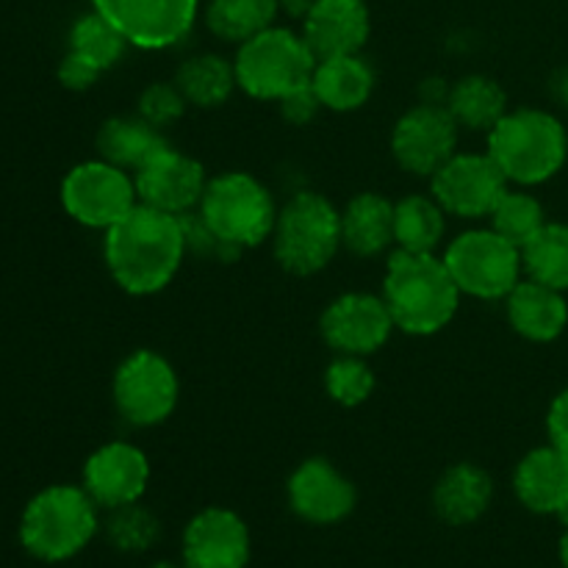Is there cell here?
<instances>
[{"instance_id":"1","label":"cell","mask_w":568,"mask_h":568,"mask_svg":"<svg viewBox=\"0 0 568 568\" xmlns=\"http://www.w3.org/2000/svg\"><path fill=\"white\" fill-rule=\"evenodd\" d=\"M186 227L181 216L139 203L105 231L103 258L116 286L131 297H150L175 281L186 258Z\"/></svg>"},{"instance_id":"2","label":"cell","mask_w":568,"mask_h":568,"mask_svg":"<svg viewBox=\"0 0 568 568\" xmlns=\"http://www.w3.org/2000/svg\"><path fill=\"white\" fill-rule=\"evenodd\" d=\"M381 297L397 331L425 338L442 333L455 320L464 294L442 255L397 250L386 264Z\"/></svg>"},{"instance_id":"3","label":"cell","mask_w":568,"mask_h":568,"mask_svg":"<svg viewBox=\"0 0 568 568\" xmlns=\"http://www.w3.org/2000/svg\"><path fill=\"white\" fill-rule=\"evenodd\" d=\"M103 530L100 508L83 486L42 488L28 499L20 516V544L42 564H67L78 558Z\"/></svg>"},{"instance_id":"4","label":"cell","mask_w":568,"mask_h":568,"mask_svg":"<svg viewBox=\"0 0 568 568\" xmlns=\"http://www.w3.org/2000/svg\"><path fill=\"white\" fill-rule=\"evenodd\" d=\"M486 153L516 186H541L564 170L568 133L558 114L547 109H510L486 133Z\"/></svg>"},{"instance_id":"5","label":"cell","mask_w":568,"mask_h":568,"mask_svg":"<svg viewBox=\"0 0 568 568\" xmlns=\"http://www.w3.org/2000/svg\"><path fill=\"white\" fill-rule=\"evenodd\" d=\"M197 216L220 250L239 253V250L258 247L272 236L277 220V205L270 189L250 172H222L209 178L203 200L197 205Z\"/></svg>"},{"instance_id":"6","label":"cell","mask_w":568,"mask_h":568,"mask_svg":"<svg viewBox=\"0 0 568 568\" xmlns=\"http://www.w3.org/2000/svg\"><path fill=\"white\" fill-rule=\"evenodd\" d=\"M272 253L288 275L325 270L342 250V211L320 192H297L277 209Z\"/></svg>"},{"instance_id":"7","label":"cell","mask_w":568,"mask_h":568,"mask_svg":"<svg viewBox=\"0 0 568 568\" xmlns=\"http://www.w3.org/2000/svg\"><path fill=\"white\" fill-rule=\"evenodd\" d=\"M316 55L303 33L272 26L239 44L233 70L244 94L266 103H281L288 92L305 87L314 75Z\"/></svg>"},{"instance_id":"8","label":"cell","mask_w":568,"mask_h":568,"mask_svg":"<svg viewBox=\"0 0 568 568\" xmlns=\"http://www.w3.org/2000/svg\"><path fill=\"white\" fill-rule=\"evenodd\" d=\"M444 264L460 294L475 300H505L521 283V250L494 227L458 233L444 250Z\"/></svg>"},{"instance_id":"9","label":"cell","mask_w":568,"mask_h":568,"mask_svg":"<svg viewBox=\"0 0 568 568\" xmlns=\"http://www.w3.org/2000/svg\"><path fill=\"white\" fill-rule=\"evenodd\" d=\"M116 414L131 427H155L170 419L178 408L181 383L178 372L155 349H133L116 366L111 381Z\"/></svg>"},{"instance_id":"10","label":"cell","mask_w":568,"mask_h":568,"mask_svg":"<svg viewBox=\"0 0 568 568\" xmlns=\"http://www.w3.org/2000/svg\"><path fill=\"white\" fill-rule=\"evenodd\" d=\"M61 205L78 225L109 231L139 205L133 172L103 159L81 161L61 181Z\"/></svg>"},{"instance_id":"11","label":"cell","mask_w":568,"mask_h":568,"mask_svg":"<svg viewBox=\"0 0 568 568\" xmlns=\"http://www.w3.org/2000/svg\"><path fill=\"white\" fill-rule=\"evenodd\" d=\"M131 48L166 50L181 44L197 22L200 0H92Z\"/></svg>"},{"instance_id":"12","label":"cell","mask_w":568,"mask_h":568,"mask_svg":"<svg viewBox=\"0 0 568 568\" xmlns=\"http://www.w3.org/2000/svg\"><path fill=\"white\" fill-rule=\"evenodd\" d=\"M460 128L442 103H419L405 111L392 131V155L408 175L430 181L455 153Z\"/></svg>"},{"instance_id":"13","label":"cell","mask_w":568,"mask_h":568,"mask_svg":"<svg viewBox=\"0 0 568 568\" xmlns=\"http://www.w3.org/2000/svg\"><path fill=\"white\" fill-rule=\"evenodd\" d=\"M508 189V178L488 153H455L430 178V194L447 216L469 222L491 216L494 205Z\"/></svg>"},{"instance_id":"14","label":"cell","mask_w":568,"mask_h":568,"mask_svg":"<svg viewBox=\"0 0 568 568\" xmlns=\"http://www.w3.org/2000/svg\"><path fill=\"white\" fill-rule=\"evenodd\" d=\"M394 327L388 305L381 294L347 292L333 300L320 316L322 342L336 355L369 358L392 338Z\"/></svg>"},{"instance_id":"15","label":"cell","mask_w":568,"mask_h":568,"mask_svg":"<svg viewBox=\"0 0 568 568\" xmlns=\"http://www.w3.org/2000/svg\"><path fill=\"white\" fill-rule=\"evenodd\" d=\"M253 536L236 510L211 505L186 521L181 536V564L186 568H247Z\"/></svg>"},{"instance_id":"16","label":"cell","mask_w":568,"mask_h":568,"mask_svg":"<svg viewBox=\"0 0 568 568\" xmlns=\"http://www.w3.org/2000/svg\"><path fill=\"white\" fill-rule=\"evenodd\" d=\"M286 499L300 521L333 527L349 519L358 505L353 480L327 458H308L288 475Z\"/></svg>"},{"instance_id":"17","label":"cell","mask_w":568,"mask_h":568,"mask_svg":"<svg viewBox=\"0 0 568 568\" xmlns=\"http://www.w3.org/2000/svg\"><path fill=\"white\" fill-rule=\"evenodd\" d=\"M133 183L142 205L172 216H186L197 211L209 178L197 159L166 144L148 164L133 172Z\"/></svg>"},{"instance_id":"18","label":"cell","mask_w":568,"mask_h":568,"mask_svg":"<svg viewBox=\"0 0 568 568\" xmlns=\"http://www.w3.org/2000/svg\"><path fill=\"white\" fill-rule=\"evenodd\" d=\"M81 486L100 510L142 503L150 486V460L136 444L109 442L94 449L81 471Z\"/></svg>"},{"instance_id":"19","label":"cell","mask_w":568,"mask_h":568,"mask_svg":"<svg viewBox=\"0 0 568 568\" xmlns=\"http://www.w3.org/2000/svg\"><path fill=\"white\" fill-rule=\"evenodd\" d=\"M300 33L314 50L316 61L361 53L372 33L366 0H314Z\"/></svg>"},{"instance_id":"20","label":"cell","mask_w":568,"mask_h":568,"mask_svg":"<svg viewBox=\"0 0 568 568\" xmlns=\"http://www.w3.org/2000/svg\"><path fill=\"white\" fill-rule=\"evenodd\" d=\"M433 510L449 527H469L488 514L494 503V480L483 466L460 460L444 469L433 486Z\"/></svg>"},{"instance_id":"21","label":"cell","mask_w":568,"mask_h":568,"mask_svg":"<svg viewBox=\"0 0 568 568\" xmlns=\"http://www.w3.org/2000/svg\"><path fill=\"white\" fill-rule=\"evenodd\" d=\"M514 494L530 514L558 516L568 503V455L558 447H536L516 464Z\"/></svg>"},{"instance_id":"22","label":"cell","mask_w":568,"mask_h":568,"mask_svg":"<svg viewBox=\"0 0 568 568\" xmlns=\"http://www.w3.org/2000/svg\"><path fill=\"white\" fill-rule=\"evenodd\" d=\"M505 311L514 333H519L525 342L549 344L564 336L568 325V303L566 292H558L544 283L525 281L505 297Z\"/></svg>"},{"instance_id":"23","label":"cell","mask_w":568,"mask_h":568,"mask_svg":"<svg viewBox=\"0 0 568 568\" xmlns=\"http://www.w3.org/2000/svg\"><path fill=\"white\" fill-rule=\"evenodd\" d=\"M311 87H314L322 109L349 114L369 103L372 92H375V70L361 53L322 59L316 61Z\"/></svg>"},{"instance_id":"24","label":"cell","mask_w":568,"mask_h":568,"mask_svg":"<svg viewBox=\"0 0 568 568\" xmlns=\"http://www.w3.org/2000/svg\"><path fill=\"white\" fill-rule=\"evenodd\" d=\"M394 244V203L377 192H361L342 211V247L358 258H375Z\"/></svg>"},{"instance_id":"25","label":"cell","mask_w":568,"mask_h":568,"mask_svg":"<svg viewBox=\"0 0 568 568\" xmlns=\"http://www.w3.org/2000/svg\"><path fill=\"white\" fill-rule=\"evenodd\" d=\"M98 159L109 164L122 166L128 172H136L139 166L148 164L159 150H164L166 136L164 131L144 122L142 116H111L100 125L98 131Z\"/></svg>"},{"instance_id":"26","label":"cell","mask_w":568,"mask_h":568,"mask_svg":"<svg viewBox=\"0 0 568 568\" xmlns=\"http://www.w3.org/2000/svg\"><path fill=\"white\" fill-rule=\"evenodd\" d=\"M444 105L458 122V128L475 133H488L510 111L503 83L491 75H480V72L458 78L449 87Z\"/></svg>"},{"instance_id":"27","label":"cell","mask_w":568,"mask_h":568,"mask_svg":"<svg viewBox=\"0 0 568 568\" xmlns=\"http://www.w3.org/2000/svg\"><path fill=\"white\" fill-rule=\"evenodd\" d=\"M447 233V211L433 194H405L394 203V244L408 253H436Z\"/></svg>"},{"instance_id":"28","label":"cell","mask_w":568,"mask_h":568,"mask_svg":"<svg viewBox=\"0 0 568 568\" xmlns=\"http://www.w3.org/2000/svg\"><path fill=\"white\" fill-rule=\"evenodd\" d=\"M175 83L189 105L197 109H216L227 103L233 89H239L233 61L222 59L216 53L189 55L175 72Z\"/></svg>"},{"instance_id":"29","label":"cell","mask_w":568,"mask_h":568,"mask_svg":"<svg viewBox=\"0 0 568 568\" xmlns=\"http://www.w3.org/2000/svg\"><path fill=\"white\" fill-rule=\"evenodd\" d=\"M281 0H209L203 20L216 39L242 44L275 26Z\"/></svg>"},{"instance_id":"30","label":"cell","mask_w":568,"mask_h":568,"mask_svg":"<svg viewBox=\"0 0 568 568\" xmlns=\"http://www.w3.org/2000/svg\"><path fill=\"white\" fill-rule=\"evenodd\" d=\"M521 266L530 281L568 292V225L547 222L521 247Z\"/></svg>"},{"instance_id":"31","label":"cell","mask_w":568,"mask_h":568,"mask_svg":"<svg viewBox=\"0 0 568 568\" xmlns=\"http://www.w3.org/2000/svg\"><path fill=\"white\" fill-rule=\"evenodd\" d=\"M128 48H131L128 39L94 9L89 11V14H81L75 22H72L70 53L87 59L89 64L98 67L100 72H109L111 67L120 64Z\"/></svg>"},{"instance_id":"32","label":"cell","mask_w":568,"mask_h":568,"mask_svg":"<svg viewBox=\"0 0 568 568\" xmlns=\"http://www.w3.org/2000/svg\"><path fill=\"white\" fill-rule=\"evenodd\" d=\"M105 541L111 549L122 555H144L161 541V521L159 516L142 503L122 505V508L109 510L103 521Z\"/></svg>"},{"instance_id":"33","label":"cell","mask_w":568,"mask_h":568,"mask_svg":"<svg viewBox=\"0 0 568 568\" xmlns=\"http://www.w3.org/2000/svg\"><path fill=\"white\" fill-rule=\"evenodd\" d=\"M491 227L503 239H508L516 247H525L544 225H547V214L536 194L525 192V189H508L499 197V203L491 211Z\"/></svg>"},{"instance_id":"34","label":"cell","mask_w":568,"mask_h":568,"mask_svg":"<svg viewBox=\"0 0 568 568\" xmlns=\"http://www.w3.org/2000/svg\"><path fill=\"white\" fill-rule=\"evenodd\" d=\"M325 392L342 408H358L375 392V372L358 355H336L325 369Z\"/></svg>"},{"instance_id":"35","label":"cell","mask_w":568,"mask_h":568,"mask_svg":"<svg viewBox=\"0 0 568 568\" xmlns=\"http://www.w3.org/2000/svg\"><path fill=\"white\" fill-rule=\"evenodd\" d=\"M186 109L189 103L175 81L150 83V87L142 89L136 103V114L153 128H159V131H166L170 125H175L186 114Z\"/></svg>"},{"instance_id":"36","label":"cell","mask_w":568,"mask_h":568,"mask_svg":"<svg viewBox=\"0 0 568 568\" xmlns=\"http://www.w3.org/2000/svg\"><path fill=\"white\" fill-rule=\"evenodd\" d=\"M277 105H281L283 120L292 122V125H308V122L316 120V114L322 111V103L320 98H316L311 81L305 83V87H297L294 92H288Z\"/></svg>"},{"instance_id":"37","label":"cell","mask_w":568,"mask_h":568,"mask_svg":"<svg viewBox=\"0 0 568 568\" xmlns=\"http://www.w3.org/2000/svg\"><path fill=\"white\" fill-rule=\"evenodd\" d=\"M100 75H103V72H100L98 67L89 64L81 55L70 53V50H67V55L59 64V81L61 87L70 89V92H87V89H92L94 83L100 81Z\"/></svg>"},{"instance_id":"38","label":"cell","mask_w":568,"mask_h":568,"mask_svg":"<svg viewBox=\"0 0 568 568\" xmlns=\"http://www.w3.org/2000/svg\"><path fill=\"white\" fill-rule=\"evenodd\" d=\"M547 433L549 444L568 455V388H564V392L552 399V405H549Z\"/></svg>"},{"instance_id":"39","label":"cell","mask_w":568,"mask_h":568,"mask_svg":"<svg viewBox=\"0 0 568 568\" xmlns=\"http://www.w3.org/2000/svg\"><path fill=\"white\" fill-rule=\"evenodd\" d=\"M549 98L558 109L568 111V64L558 67V70L549 75Z\"/></svg>"},{"instance_id":"40","label":"cell","mask_w":568,"mask_h":568,"mask_svg":"<svg viewBox=\"0 0 568 568\" xmlns=\"http://www.w3.org/2000/svg\"><path fill=\"white\" fill-rule=\"evenodd\" d=\"M558 558H560V566L568 568V527L564 530V536H560V544H558Z\"/></svg>"},{"instance_id":"41","label":"cell","mask_w":568,"mask_h":568,"mask_svg":"<svg viewBox=\"0 0 568 568\" xmlns=\"http://www.w3.org/2000/svg\"><path fill=\"white\" fill-rule=\"evenodd\" d=\"M148 568H186L183 564H172V560H155V564H150Z\"/></svg>"}]
</instances>
